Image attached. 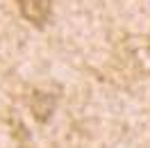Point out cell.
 Wrapping results in <instances>:
<instances>
[{
	"label": "cell",
	"instance_id": "7a4b0ae2",
	"mask_svg": "<svg viewBox=\"0 0 150 148\" xmlns=\"http://www.w3.org/2000/svg\"><path fill=\"white\" fill-rule=\"evenodd\" d=\"M55 105H57V98L52 96V93L34 91L32 98H30V110H32V114H34V119L41 121V123H46V121L52 116Z\"/></svg>",
	"mask_w": 150,
	"mask_h": 148
},
{
	"label": "cell",
	"instance_id": "6da1fadb",
	"mask_svg": "<svg viewBox=\"0 0 150 148\" xmlns=\"http://www.w3.org/2000/svg\"><path fill=\"white\" fill-rule=\"evenodd\" d=\"M21 16L34 25H46L52 11V0H16Z\"/></svg>",
	"mask_w": 150,
	"mask_h": 148
}]
</instances>
